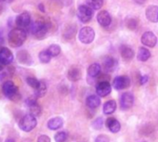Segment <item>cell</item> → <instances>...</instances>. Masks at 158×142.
Here are the masks:
<instances>
[{"label":"cell","mask_w":158,"mask_h":142,"mask_svg":"<svg viewBox=\"0 0 158 142\" xmlns=\"http://www.w3.org/2000/svg\"><path fill=\"white\" fill-rule=\"evenodd\" d=\"M27 37L26 32L22 28L12 29L9 34V43L12 47H20L23 45Z\"/></svg>","instance_id":"cell-1"},{"label":"cell","mask_w":158,"mask_h":142,"mask_svg":"<svg viewBox=\"0 0 158 142\" xmlns=\"http://www.w3.org/2000/svg\"><path fill=\"white\" fill-rule=\"evenodd\" d=\"M37 124L36 122V118L35 116L30 114H26L24 115L19 122V126L20 128L24 131V132H30L32 131Z\"/></svg>","instance_id":"cell-2"},{"label":"cell","mask_w":158,"mask_h":142,"mask_svg":"<svg viewBox=\"0 0 158 142\" xmlns=\"http://www.w3.org/2000/svg\"><path fill=\"white\" fill-rule=\"evenodd\" d=\"M4 95L10 99V100H15L16 99L19 98V91L18 87L12 81H7L4 83L3 87H2Z\"/></svg>","instance_id":"cell-3"},{"label":"cell","mask_w":158,"mask_h":142,"mask_svg":"<svg viewBox=\"0 0 158 142\" xmlns=\"http://www.w3.org/2000/svg\"><path fill=\"white\" fill-rule=\"evenodd\" d=\"M78 38L83 44H90L95 38V32L91 27H83L79 31Z\"/></svg>","instance_id":"cell-4"},{"label":"cell","mask_w":158,"mask_h":142,"mask_svg":"<svg viewBox=\"0 0 158 142\" xmlns=\"http://www.w3.org/2000/svg\"><path fill=\"white\" fill-rule=\"evenodd\" d=\"M93 15V11L92 9L89 8L88 5H82L79 6L78 10H77V17L81 22L83 23H87L89 22Z\"/></svg>","instance_id":"cell-5"},{"label":"cell","mask_w":158,"mask_h":142,"mask_svg":"<svg viewBox=\"0 0 158 142\" xmlns=\"http://www.w3.org/2000/svg\"><path fill=\"white\" fill-rule=\"evenodd\" d=\"M48 29V28L47 23H45L43 22H40V21H37V22L33 23V25L31 27V32L35 37L43 38L47 34Z\"/></svg>","instance_id":"cell-6"},{"label":"cell","mask_w":158,"mask_h":142,"mask_svg":"<svg viewBox=\"0 0 158 142\" xmlns=\"http://www.w3.org/2000/svg\"><path fill=\"white\" fill-rule=\"evenodd\" d=\"M130 86V79L128 76L126 75H121L117 76L114 79L113 82V87L116 90H122Z\"/></svg>","instance_id":"cell-7"},{"label":"cell","mask_w":158,"mask_h":142,"mask_svg":"<svg viewBox=\"0 0 158 142\" xmlns=\"http://www.w3.org/2000/svg\"><path fill=\"white\" fill-rule=\"evenodd\" d=\"M13 54L8 47L0 48V64L9 65L13 61Z\"/></svg>","instance_id":"cell-8"},{"label":"cell","mask_w":158,"mask_h":142,"mask_svg":"<svg viewBox=\"0 0 158 142\" xmlns=\"http://www.w3.org/2000/svg\"><path fill=\"white\" fill-rule=\"evenodd\" d=\"M141 43L149 47H153L157 44V37L152 32H145L141 36Z\"/></svg>","instance_id":"cell-9"},{"label":"cell","mask_w":158,"mask_h":142,"mask_svg":"<svg viewBox=\"0 0 158 142\" xmlns=\"http://www.w3.org/2000/svg\"><path fill=\"white\" fill-rule=\"evenodd\" d=\"M111 91H112V86L107 81L100 82L96 86V92L100 97H106L111 93Z\"/></svg>","instance_id":"cell-10"},{"label":"cell","mask_w":158,"mask_h":142,"mask_svg":"<svg viewBox=\"0 0 158 142\" xmlns=\"http://www.w3.org/2000/svg\"><path fill=\"white\" fill-rule=\"evenodd\" d=\"M134 103V97L131 93L126 92L122 94L121 99H120V105L123 110H127L132 107Z\"/></svg>","instance_id":"cell-11"},{"label":"cell","mask_w":158,"mask_h":142,"mask_svg":"<svg viewBox=\"0 0 158 142\" xmlns=\"http://www.w3.org/2000/svg\"><path fill=\"white\" fill-rule=\"evenodd\" d=\"M145 15L149 22H153V23L158 22V6H155V5L149 6L146 9Z\"/></svg>","instance_id":"cell-12"},{"label":"cell","mask_w":158,"mask_h":142,"mask_svg":"<svg viewBox=\"0 0 158 142\" xmlns=\"http://www.w3.org/2000/svg\"><path fill=\"white\" fill-rule=\"evenodd\" d=\"M30 23H31V16L27 12H23L16 18V24L19 28L24 29L28 27Z\"/></svg>","instance_id":"cell-13"},{"label":"cell","mask_w":158,"mask_h":142,"mask_svg":"<svg viewBox=\"0 0 158 142\" xmlns=\"http://www.w3.org/2000/svg\"><path fill=\"white\" fill-rule=\"evenodd\" d=\"M97 21H98V22H99V24L101 26L108 27L111 24V22H112V18H111V16H110L108 11L102 10L97 15Z\"/></svg>","instance_id":"cell-14"},{"label":"cell","mask_w":158,"mask_h":142,"mask_svg":"<svg viewBox=\"0 0 158 142\" xmlns=\"http://www.w3.org/2000/svg\"><path fill=\"white\" fill-rule=\"evenodd\" d=\"M116 67H117V61L114 58L106 57L105 59L103 60V68L106 73L114 72Z\"/></svg>","instance_id":"cell-15"},{"label":"cell","mask_w":158,"mask_h":142,"mask_svg":"<svg viewBox=\"0 0 158 142\" xmlns=\"http://www.w3.org/2000/svg\"><path fill=\"white\" fill-rule=\"evenodd\" d=\"M106 126L108 127V129L112 132V133H117L120 131L121 129V125L120 123L115 119V118H108L106 120Z\"/></svg>","instance_id":"cell-16"},{"label":"cell","mask_w":158,"mask_h":142,"mask_svg":"<svg viewBox=\"0 0 158 142\" xmlns=\"http://www.w3.org/2000/svg\"><path fill=\"white\" fill-rule=\"evenodd\" d=\"M68 79L71 80L72 82H75L78 81L79 79L81 78V71L78 67L73 66L69 71H68Z\"/></svg>","instance_id":"cell-17"},{"label":"cell","mask_w":158,"mask_h":142,"mask_svg":"<svg viewBox=\"0 0 158 142\" xmlns=\"http://www.w3.org/2000/svg\"><path fill=\"white\" fill-rule=\"evenodd\" d=\"M120 53H121L122 58L125 60H130L134 57V55H135L133 49L130 47L126 46V45H124V46H122L120 47Z\"/></svg>","instance_id":"cell-18"},{"label":"cell","mask_w":158,"mask_h":142,"mask_svg":"<svg viewBox=\"0 0 158 142\" xmlns=\"http://www.w3.org/2000/svg\"><path fill=\"white\" fill-rule=\"evenodd\" d=\"M63 125V120L60 117H54L48 122V127L50 130L60 129Z\"/></svg>","instance_id":"cell-19"},{"label":"cell","mask_w":158,"mask_h":142,"mask_svg":"<svg viewBox=\"0 0 158 142\" xmlns=\"http://www.w3.org/2000/svg\"><path fill=\"white\" fill-rule=\"evenodd\" d=\"M86 104L89 108L90 109H96L100 106L101 104V99L98 96L96 95H91L89 97H88L87 100H86Z\"/></svg>","instance_id":"cell-20"},{"label":"cell","mask_w":158,"mask_h":142,"mask_svg":"<svg viewBox=\"0 0 158 142\" xmlns=\"http://www.w3.org/2000/svg\"><path fill=\"white\" fill-rule=\"evenodd\" d=\"M101 70H102V68L99 63H93L88 68V75L89 77L95 78L100 75Z\"/></svg>","instance_id":"cell-21"},{"label":"cell","mask_w":158,"mask_h":142,"mask_svg":"<svg viewBox=\"0 0 158 142\" xmlns=\"http://www.w3.org/2000/svg\"><path fill=\"white\" fill-rule=\"evenodd\" d=\"M75 34H76V26L73 24H70L65 28L63 32V37L67 40H70L75 36Z\"/></svg>","instance_id":"cell-22"},{"label":"cell","mask_w":158,"mask_h":142,"mask_svg":"<svg viewBox=\"0 0 158 142\" xmlns=\"http://www.w3.org/2000/svg\"><path fill=\"white\" fill-rule=\"evenodd\" d=\"M115 110H116V102L114 100H109L103 106V113L107 115L114 113Z\"/></svg>","instance_id":"cell-23"},{"label":"cell","mask_w":158,"mask_h":142,"mask_svg":"<svg viewBox=\"0 0 158 142\" xmlns=\"http://www.w3.org/2000/svg\"><path fill=\"white\" fill-rule=\"evenodd\" d=\"M137 57H138V59H139V60H140V61H146V60H148V59H150L151 53H150V51H149L147 48H145V47H140V48L139 49V51H138Z\"/></svg>","instance_id":"cell-24"},{"label":"cell","mask_w":158,"mask_h":142,"mask_svg":"<svg viewBox=\"0 0 158 142\" xmlns=\"http://www.w3.org/2000/svg\"><path fill=\"white\" fill-rule=\"evenodd\" d=\"M46 92H47V85L44 82L40 81L38 87L35 89V95L36 98H42L45 96Z\"/></svg>","instance_id":"cell-25"},{"label":"cell","mask_w":158,"mask_h":142,"mask_svg":"<svg viewBox=\"0 0 158 142\" xmlns=\"http://www.w3.org/2000/svg\"><path fill=\"white\" fill-rule=\"evenodd\" d=\"M87 5L92 10H100L103 5V0H87Z\"/></svg>","instance_id":"cell-26"},{"label":"cell","mask_w":158,"mask_h":142,"mask_svg":"<svg viewBox=\"0 0 158 142\" xmlns=\"http://www.w3.org/2000/svg\"><path fill=\"white\" fill-rule=\"evenodd\" d=\"M30 113L34 116H39L41 113V107L37 104V102H34L29 105Z\"/></svg>","instance_id":"cell-27"},{"label":"cell","mask_w":158,"mask_h":142,"mask_svg":"<svg viewBox=\"0 0 158 142\" xmlns=\"http://www.w3.org/2000/svg\"><path fill=\"white\" fill-rule=\"evenodd\" d=\"M49 53V55L51 56V58L53 57H57L60 53V47L59 45H51L49 46V47L47 49Z\"/></svg>","instance_id":"cell-28"},{"label":"cell","mask_w":158,"mask_h":142,"mask_svg":"<svg viewBox=\"0 0 158 142\" xmlns=\"http://www.w3.org/2000/svg\"><path fill=\"white\" fill-rule=\"evenodd\" d=\"M51 59V56L49 55L48 50H43L39 53V60L42 63H48Z\"/></svg>","instance_id":"cell-29"},{"label":"cell","mask_w":158,"mask_h":142,"mask_svg":"<svg viewBox=\"0 0 158 142\" xmlns=\"http://www.w3.org/2000/svg\"><path fill=\"white\" fill-rule=\"evenodd\" d=\"M55 141L56 142H65L66 139H67V134L65 132H58L56 135H55Z\"/></svg>","instance_id":"cell-30"},{"label":"cell","mask_w":158,"mask_h":142,"mask_svg":"<svg viewBox=\"0 0 158 142\" xmlns=\"http://www.w3.org/2000/svg\"><path fill=\"white\" fill-rule=\"evenodd\" d=\"M26 83H27L31 87H33L34 89H35V88L38 87L40 81H38V80H37L36 78H35V77H27V78H26Z\"/></svg>","instance_id":"cell-31"},{"label":"cell","mask_w":158,"mask_h":142,"mask_svg":"<svg viewBox=\"0 0 158 142\" xmlns=\"http://www.w3.org/2000/svg\"><path fill=\"white\" fill-rule=\"evenodd\" d=\"M138 26V21L136 19H129L127 22V27L130 30H135Z\"/></svg>","instance_id":"cell-32"},{"label":"cell","mask_w":158,"mask_h":142,"mask_svg":"<svg viewBox=\"0 0 158 142\" xmlns=\"http://www.w3.org/2000/svg\"><path fill=\"white\" fill-rule=\"evenodd\" d=\"M109 137L105 135H101L98 136L95 139V142H109Z\"/></svg>","instance_id":"cell-33"},{"label":"cell","mask_w":158,"mask_h":142,"mask_svg":"<svg viewBox=\"0 0 158 142\" xmlns=\"http://www.w3.org/2000/svg\"><path fill=\"white\" fill-rule=\"evenodd\" d=\"M102 124H103V120H102V118H99V119H97V120L94 122L93 126H94L96 129H100V128H102Z\"/></svg>","instance_id":"cell-34"},{"label":"cell","mask_w":158,"mask_h":142,"mask_svg":"<svg viewBox=\"0 0 158 142\" xmlns=\"http://www.w3.org/2000/svg\"><path fill=\"white\" fill-rule=\"evenodd\" d=\"M37 142H50V138L47 135H41L37 138Z\"/></svg>","instance_id":"cell-35"},{"label":"cell","mask_w":158,"mask_h":142,"mask_svg":"<svg viewBox=\"0 0 158 142\" xmlns=\"http://www.w3.org/2000/svg\"><path fill=\"white\" fill-rule=\"evenodd\" d=\"M149 80V76L148 75H143V76H140V79H139V84L140 85H144L148 82Z\"/></svg>","instance_id":"cell-36"},{"label":"cell","mask_w":158,"mask_h":142,"mask_svg":"<svg viewBox=\"0 0 158 142\" xmlns=\"http://www.w3.org/2000/svg\"><path fill=\"white\" fill-rule=\"evenodd\" d=\"M145 1H146V0H134V2H135V3H137V4H139V5H142V4H144V3H145Z\"/></svg>","instance_id":"cell-37"},{"label":"cell","mask_w":158,"mask_h":142,"mask_svg":"<svg viewBox=\"0 0 158 142\" xmlns=\"http://www.w3.org/2000/svg\"><path fill=\"white\" fill-rule=\"evenodd\" d=\"M38 9L40 10V11L45 12V7H44V5H43V4H39V5H38Z\"/></svg>","instance_id":"cell-38"},{"label":"cell","mask_w":158,"mask_h":142,"mask_svg":"<svg viewBox=\"0 0 158 142\" xmlns=\"http://www.w3.org/2000/svg\"><path fill=\"white\" fill-rule=\"evenodd\" d=\"M5 142H15V141H14V139H13V138L9 137V138H7V140H6Z\"/></svg>","instance_id":"cell-39"}]
</instances>
